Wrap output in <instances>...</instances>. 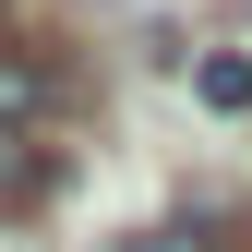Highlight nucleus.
<instances>
[{
  "mask_svg": "<svg viewBox=\"0 0 252 252\" xmlns=\"http://www.w3.org/2000/svg\"><path fill=\"white\" fill-rule=\"evenodd\" d=\"M48 108H60V72L36 48H0V132H36Z\"/></svg>",
  "mask_w": 252,
  "mask_h": 252,
  "instance_id": "obj_1",
  "label": "nucleus"
},
{
  "mask_svg": "<svg viewBox=\"0 0 252 252\" xmlns=\"http://www.w3.org/2000/svg\"><path fill=\"white\" fill-rule=\"evenodd\" d=\"M48 180H60V156H48L36 132H0V216H36Z\"/></svg>",
  "mask_w": 252,
  "mask_h": 252,
  "instance_id": "obj_2",
  "label": "nucleus"
},
{
  "mask_svg": "<svg viewBox=\"0 0 252 252\" xmlns=\"http://www.w3.org/2000/svg\"><path fill=\"white\" fill-rule=\"evenodd\" d=\"M192 96L240 120V108H252V60H192Z\"/></svg>",
  "mask_w": 252,
  "mask_h": 252,
  "instance_id": "obj_3",
  "label": "nucleus"
}]
</instances>
